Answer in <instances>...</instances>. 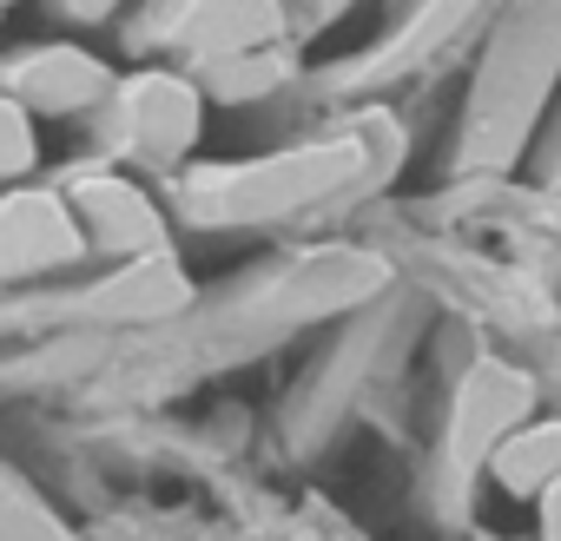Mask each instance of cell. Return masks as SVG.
Segmentation results:
<instances>
[{
  "instance_id": "14",
  "label": "cell",
  "mask_w": 561,
  "mask_h": 541,
  "mask_svg": "<svg viewBox=\"0 0 561 541\" xmlns=\"http://www.w3.org/2000/svg\"><path fill=\"white\" fill-rule=\"evenodd\" d=\"M351 8H357V0H285V14H291V41H311V34H324V27H337Z\"/></svg>"
},
{
  "instance_id": "9",
  "label": "cell",
  "mask_w": 561,
  "mask_h": 541,
  "mask_svg": "<svg viewBox=\"0 0 561 541\" xmlns=\"http://www.w3.org/2000/svg\"><path fill=\"white\" fill-rule=\"evenodd\" d=\"M119 73L73 47V41H41V47H21L0 60V93H14L34 119H80V113H100L113 100Z\"/></svg>"
},
{
  "instance_id": "18",
  "label": "cell",
  "mask_w": 561,
  "mask_h": 541,
  "mask_svg": "<svg viewBox=\"0 0 561 541\" xmlns=\"http://www.w3.org/2000/svg\"><path fill=\"white\" fill-rule=\"evenodd\" d=\"M0 8H14V0H0Z\"/></svg>"
},
{
  "instance_id": "1",
  "label": "cell",
  "mask_w": 561,
  "mask_h": 541,
  "mask_svg": "<svg viewBox=\"0 0 561 541\" xmlns=\"http://www.w3.org/2000/svg\"><path fill=\"white\" fill-rule=\"evenodd\" d=\"M377 126L383 113L305 139V146H277L257 159H205L165 179V211L192 231H271V225H291L370 179L390 172L397 152H377Z\"/></svg>"
},
{
  "instance_id": "8",
  "label": "cell",
  "mask_w": 561,
  "mask_h": 541,
  "mask_svg": "<svg viewBox=\"0 0 561 541\" xmlns=\"http://www.w3.org/2000/svg\"><path fill=\"white\" fill-rule=\"evenodd\" d=\"M87 257H93V244L54 185H8L0 192V298L27 291L41 278H60V270H73Z\"/></svg>"
},
{
  "instance_id": "12",
  "label": "cell",
  "mask_w": 561,
  "mask_h": 541,
  "mask_svg": "<svg viewBox=\"0 0 561 541\" xmlns=\"http://www.w3.org/2000/svg\"><path fill=\"white\" fill-rule=\"evenodd\" d=\"M0 541H93V534L73 528L8 456H0Z\"/></svg>"
},
{
  "instance_id": "17",
  "label": "cell",
  "mask_w": 561,
  "mask_h": 541,
  "mask_svg": "<svg viewBox=\"0 0 561 541\" xmlns=\"http://www.w3.org/2000/svg\"><path fill=\"white\" fill-rule=\"evenodd\" d=\"M554 383H561V337H554Z\"/></svg>"
},
{
  "instance_id": "5",
  "label": "cell",
  "mask_w": 561,
  "mask_h": 541,
  "mask_svg": "<svg viewBox=\"0 0 561 541\" xmlns=\"http://www.w3.org/2000/svg\"><path fill=\"white\" fill-rule=\"evenodd\" d=\"M54 192L67 198V211L80 218L93 257H106V264L146 257V251H165V244H172V211H165L126 165H113V159H100V152L60 165Z\"/></svg>"
},
{
  "instance_id": "2",
  "label": "cell",
  "mask_w": 561,
  "mask_h": 541,
  "mask_svg": "<svg viewBox=\"0 0 561 541\" xmlns=\"http://www.w3.org/2000/svg\"><path fill=\"white\" fill-rule=\"evenodd\" d=\"M554 87H561V0H508L469 80L456 172H508L528 152Z\"/></svg>"
},
{
  "instance_id": "7",
  "label": "cell",
  "mask_w": 561,
  "mask_h": 541,
  "mask_svg": "<svg viewBox=\"0 0 561 541\" xmlns=\"http://www.w3.org/2000/svg\"><path fill=\"white\" fill-rule=\"evenodd\" d=\"M489 0H390V27L337 67V93H370V87H390V80H410L416 67L443 60L476 21H482Z\"/></svg>"
},
{
  "instance_id": "10",
  "label": "cell",
  "mask_w": 561,
  "mask_h": 541,
  "mask_svg": "<svg viewBox=\"0 0 561 541\" xmlns=\"http://www.w3.org/2000/svg\"><path fill=\"white\" fill-rule=\"evenodd\" d=\"M205 87L211 106H257L271 93H285L298 80V54L291 47H257V54H231V60H211L192 73Z\"/></svg>"
},
{
  "instance_id": "15",
  "label": "cell",
  "mask_w": 561,
  "mask_h": 541,
  "mask_svg": "<svg viewBox=\"0 0 561 541\" xmlns=\"http://www.w3.org/2000/svg\"><path fill=\"white\" fill-rule=\"evenodd\" d=\"M119 8H126V0H54V14H60L67 27H100V21H119Z\"/></svg>"
},
{
  "instance_id": "4",
  "label": "cell",
  "mask_w": 561,
  "mask_h": 541,
  "mask_svg": "<svg viewBox=\"0 0 561 541\" xmlns=\"http://www.w3.org/2000/svg\"><path fill=\"white\" fill-rule=\"evenodd\" d=\"M119 34L133 54H165L172 67L198 73L231 54L291 47V14L285 0H139Z\"/></svg>"
},
{
  "instance_id": "3",
  "label": "cell",
  "mask_w": 561,
  "mask_h": 541,
  "mask_svg": "<svg viewBox=\"0 0 561 541\" xmlns=\"http://www.w3.org/2000/svg\"><path fill=\"white\" fill-rule=\"evenodd\" d=\"M205 87L172 67V60H152L139 73H119L113 100L93 113V139H100V159L113 165H139L152 179H172L192 165V146L205 139Z\"/></svg>"
},
{
  "instance_id": "13",
  "label": "cell",
  "mask_w": 561,
  "mask_h": 541,
  "mask_svg": "<svg viewBox=\"0 0 561 541\" xmlns=\"http://www.w3.org/2000/svg\"><path fill=\"white\" fill-rule=\"evenodd\" d=\"M34 172H41V126L14 93H0V192L27 185Z\"/></svg>"
},
{
  "instance_id": "16",
  "label": "cell",
  "mask_w": 561,
  "mask_h": 541,
  "mask_svg": "<svg viewBox=\"0 0 561 541\" xmlns=\"http://www.w3.org/2000/svg\"><path fill=\"white\" fill-rule=\"evenodd\" d=\"M535 508H541V541H561V482H554V488H541V502H535Z\"/></svg>"
},
{
  "instance_id": "11",
  "label": "cell",
  "mask_w": 561,
  "mask_h": 541,
  "mask_svg": "<svg viewBox=\"0 0 561 541\" xmlns=\"http://www.w3.org/2000/svg\"><path fill=\"white\" fill-rule=\"evenodd\" d=\"M489 475H495L508 495L541 502V488L561 482V416H535V423H522V429L489 456Z\"/></svg>"
},
{
  "instance_id": "6",
  "label": "cell",
  "mask_w": 561,
  "mask_h": 541,
  "mask_svg": "<svg viewBox=\"0 0 561 541\" xmlns=\"http://www.w3.org/2000/svg\"><path fill=\"white\" fill-rule=\"evenodd\" d=\"M535 423V377L508 357H476L449 396V429H443V456L456 475H476L489 469V456L522 429Z\"/></svg>"
}]
</instances>
